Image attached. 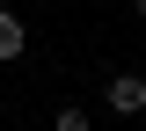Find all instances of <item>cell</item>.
Returning <instances> with one entry per match:
<instances>
[{"label": "cell", "instance_id": "cell-1", "mask_svg": "<svg viewBox=\"0 0 146 131\" xmlns=\"http://www.w3.org/2000/svg\"><path fill=\"white\" fill-rule=\"evenodd\" d=\"M102 109H110V117H146V80H139V73H117V80L102 88Z\"/></svg>", "mask_w": 146, "mask_h": 131}, {"label": "cell", "instance_id": "cell-2", "mask_svg": "<svg viewBox=\"0 0 146 131\" xmlns=\"http://www.w3.org/2000/svg\"><path fill=\"white\" fill-rule=\"evenodd\" d=\"M22 51H29V29H22V15H7V7H0V66H15Z\"/></svg>", "mask_w": 146, "mask_h": 131}, {"label": "cell", "instance_id": "cell-3", "mask_svg": "<svg viewBox=\"0 0 146 131\" xmlns=\"http://www.w3.org/2000/svg\"><path fill=\"white\" fill-rule=\"evenodd\" d=\"M51 131H95V117H88V109H80V102H66V109H58V117H51Z\"/></svg>", "mask_w": 146, "mask_h": 131}, {"label": "cell", "instance_id": "cell-4", "mask_svg": "<svg viewBox=\"0 0 146 131\" xmlns=\"http://www.w3.org/2000/svg\"><path fill=\"white\" fill-rule=\"evenodd\" d=\"M131 7H139V22H146V0H131Z\"/></svg>", "mask_w": 146, "mask_h": 131}, {"label": "cell", "instance_id": "cell-5", "mask_svg": "<svg viewBox=\"0 0 146 131\" xmlns=\"http://www.w3.org/2000/svg\"><path fill=\"white\" fill-rule=\"evenodd\" d=\"M102 7H110V0H102Z\"/></svg>", "mask_w": 146, "mask_h": 131}]
</instances>
